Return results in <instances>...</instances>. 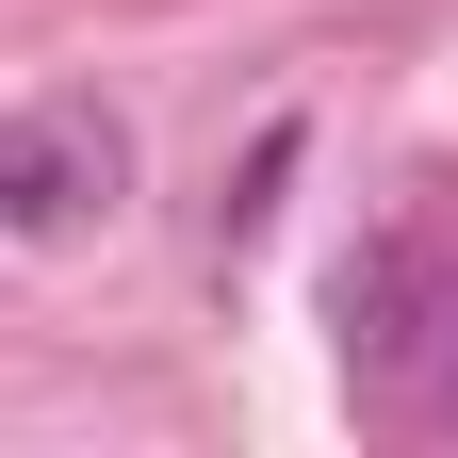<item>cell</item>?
Wrapping results in <instances>:
<instances>
[{"mask_svg": "<svg viewBox=\"0 0 458 458\" xmlns=\"http://www.w3.org/2000/svg\"><path fill=\"white\" fill-rule=\"evenodd\" d=\"M327 311H344V360H426V327H442V278H426V246H360L327 278Z\"/></svg>", "mask_w": 458, "mask_h": 458, "instance_id": "7a4b0ae2", "label": "cell"}, {"mask_svg": "<svg viewBox=\"0 0 458 458\" xmlns=\"http://www.w3.org/2000/svg\"><path fill=\"white\" fill-rule=\"evenodd\" d=\"M114 181H131V148L98 114H0V229H98Z\"/></svg>", "mask_w": 458, "mask_h": 458, "instance_id": "6da1fadb", "label": "cell"}]
</instances>
